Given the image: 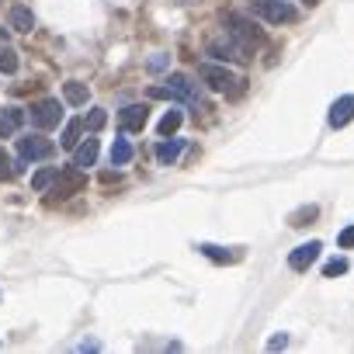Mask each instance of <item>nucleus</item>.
Returning a JSON list of instances; mask_svg holds the SVG:
<instances>
[{
  "instance_id": "f257e3e1",
  "label": "nucleus",
  "mask_w": 354,
  "mask_h": 354,
  "mask_svg": "<svg viewBox=\"0 0 354 354\" xmlns=\"http://www.w3.org/2000/svg\"><path fill=\"white\" fill-rule=\"evenodd\" d=\"M84 185H87V174H84V167H77V163L59 167L56 181H53V198H49V202H66V198L80 195V192H84Z\"/></svg>"
},
{
  "instance_id": "f03ea898",
  "label": "nucleus",
  "mask_w": 354,
  "mask_h": 354,
  "mask_svg": "<svg viewBox=\"0 0 354 354\" xmlns=\"http://www.w3.org/2000/svg\"><path fill=\"white\" fill-rule=\"evenodd\" d=\"M250 11L257 18H264L268 25H292V21H299V11L288 4V0H250Z\"/></svg>"
},
{
  "instance_id": "7ed1b4c3",
  "label": "nucleus",
  "mask_w": 354,
  "mask_h": 354,
  "mask_svg": "<svg viewBox=\"0 0 354 354\" xmlns=\"http://www.w3.org/2000/svg\"><path fill=\"white\" fill-rule=\"evenodd\" d=\"M226 25H230V35H233L236 42H243L250 53H254L257 46H264V32H261L250 18H243V15H226Z\"/></svg>"
},
{
  "instance_id": "20e7f679",
  "label": "nucleus",
  "mask_w": 354,
  "mask_h": 354,
  "mask_svg": "<svg viewBox=\"0 0 354 354\" xmlns=\"http://www.w3.org/2000/svg\"><path fill=\"white\" fill-rule=\"evenodd\" d=\"M209 56H216L219 63H247L250 49L236 42L233 35H226V39H209Z\"/></svg>"
},
{
  "instance_id": "39448f33",
  "label": "nucleus",
  "mask_w": 354,
  "mask_h": 354,
  "mask_svg": "<svg viewBox=\"0 0 354 354\" xmlns=\"http://www.w3.org/2000/svg\"><path fill=\"white\" fill-rule=\"evenodd\" d=\"M53 153H56V142L46 139L42 129H39V132H28V136L18 139V156H21V160H49Z\"/></svg>"
},
{
  "instance_id": "423d86ee",
  "label": "nucleus",
  "mask_w": 354,
  "mask_h": 354,
  "mask_svg": "<svg viewBox=\"0 0 354 354\" xmlns=\"http://www.w3.org/2000/svg\"><path fill=\"white\" fill-rule=\"evenodd\" d=\"M28 115H32V125H35V129L49 132V129H56V125H59L63 108H59V101H56V97H42V101H35V104L28 108Z\"/></svg>"
},
{
  "instance_id": "0eeeda50",
  "label": "nucleus",
  "mask_w": 354,
  "mask_h": 354,
  "mask_svg": "<svg viewBox=\"0 0 354 354\" xmlns=\"http://www.w3.org/2000/svg\"><path fill=\"white\" fill-rule=\"evenodd\" d=\"M198 77H202L212 91H233L236 84H243V80H236V77L226 70V63H202V66H198Z\"/></svg>"
},
{
  "instance_id": "6e6552de",
  "label": "nucleus",
  "mask_w": 354,
  "mask_h": 354,
  "mask_svg": "<svg viewBox=\"0 0 354 354\" xmlns=\"http://www.w3.org/2000/svg\"><path fill=\"white\" fill-rule=\"evenodd\" d=\"M319 250H323V243H319V240H309V243L295 247V250L288 254V268H292V271H309V264H316Z\"/></svg>"
},
{
  "instance_id": "1a4fd4ad",
  "label": "nucleus",
  "mask_w": 354,
  "mask_h": 354,
  "mask_svg": "<svg viewBox=\"0 0 354 354\" xmlns=\"http://www.w3.org/2000/svg\"><path fill=\"white\" fill-rule=\"evenodd\" d=\"M146 118H149V108L146 104H129V108H122L118 125H122V132H142L146 129Z\"/></svg>"
},
{
  "instance_id": "9d476101",
  "label": "nucleus",
  "mask_w": 354,
  "mask_h": 354,
  "mask_svg": "<svg viewBox=\"0 0 354 354\" xmlns=\"http://www.w3.org/2000/svg\"><path fill=\"white\" fill-rule=\"evenodd\" d=\"M351 118H354V94H344V97H337V101L330 104V115H326V122H330L333 129H344Z\"/></svg>"
},
{
  "instance_id": "9b49d317",
  "label": "nucleus",
  "mask_w": 354,
  "mask_h": 354,
  "mask_svg": "<svg viewBox=\"0 0 354 354\" xmlns=\"http://www.w3.org/2000/svg\"><path fill=\"white\" fill-rule=\"evenodd\" d=\"M25 115L28 111H21V108H0V139H11L18 129H21V122H25Z\"/></svg>"
},
{
  "instance_id": "f8f14e48",
  "label": "nucleus",
  "mask_w": 354,
  "mask_h": 354,
  "mask_svg": "<svg viewBox=\"0 0 354 354\" xmlns=\"http://www.w3.org/2000/svg\"><path fill=\"white\" fill-rule=\"evenodd\" d=\"M8 25H11L15 32H32V28H35V15H32V8L15 4V8L8 11Z\"/></svg>"
},
{
  "instance_id": "ddd939ff",
  "label": "nucleus",
  "mask_w": 354,
  "mask_h": 354,
  "mask_svg": "<svg viewBox=\"0 0 354 354\" xmlns=\"http://www.w3.org/2000/svg\"><path fill=\"white\" fill-rule=\"evenodd\" d=\"M181 149H185V139H167L163 136V142H156V160L170 167L177 156H181Z\"/></svg>"
},
{
  "instance_id": "4468645a",
  "label": "nucleus",
  "mask_w": 354,
  "mask_h": 354,
  "mask_svg": "<svg viewBox=\"0 0 354 354\" xmlns=\"http://www.w3.org/2000/svg\"><path fill=\"white\" fill-rule=\"evenodd\" d=\"M80 132H87V122H84V118H70L66 129H63V136H59V146H63V149H73V146L80 142Z\"/></svg>"
},
{
  "instance_id": "2eb2a0df",
  "label": "nucleus",
  "mask_w": 354,
  "mask_h": 354,
  "mask_svg": "<svg viewBox=\"0 0 354 354\" xmlns=\"http://www.w3.org/2000/svg\"><path fill=\"white\" fill-rule=\"evenodd\" d=\"M63 97L70 101V104H87V97H91V91H87V84H80V80H66L63 84Z\"/></svg>"
},
{
  "instance_id": "dca6fc26",
  "label": "nucleus",
  "mask_w": 354,
  "mask_h": 354,
  "mask_svg": "<svg viewBox=\"0 0 354 354\" xmlns=\"http://www.w3.org/2000/svg\"><path fill=\"white\" fill-rule=\"evenodd\" d=\"M94 160H97V139H84V142L77 146L73 163H77V167H94Z\"/></svg>"
},
{
  "instance_id": "f3484780",
  "label": "nucleus",
  "mask_w": 354,
  "mask_h": 354,
  "mask_svg": "<svg viewBox=\"0 0 354 354\" xmlns=\"http://www.w3.org/2000/svg\"><path fill=\"white\" fill-rule=\"evenodd\" d=\"M198 250H202V254H205V257H209V261H216V264H236V261H240V257H243V254H240V250H233V254H226V250H223V247H212V243H202V247H198Z\"/></svg>"
},
{
  "instance_id": "a211bd4d",
  "label": "nucleus",
  "mask_w": 354,
  "mask_h": 354,
  "mask_svg": "<svg viewBox=\"0 0 354 354\" xmlns=\"http://www.w3.org/2000/svg\"><path fill=\"white\" fill-rule=\"evenodd\" d=\"M181 122H185V115H181V111H167V115L160 118L156 132H160V136H174L177 129H181Z\"/></svg>"
},
{
  "instance_id": "6ab92c4d",
  "label": "nucleus",
  "mask_w": 354,
  "mask_h": 354,
  "mask_svg": "<svg viewBox=\"0 0 354 354\" xmlns=\"http://www.w3.org/2000/svg\"><path fill=\"white\" fill-rule=\"evenodd\" d=\"M132 160V146H129V139H115V146H111V167H125Z\"/></svg>"
},
{
  "instance_id": "aec40b11",
  "label": "nucleus",
  "mask_w": 354,
  "mask_h": 354,
  "mask_svg": "<svg viewBox=\"0 0 354 354\" xmlns=\"http://www.w3.org/2000/svg\"><path fill=\"white\" fill-rule=\"evenodd\" d=\"M316 216H319V209H316V205H302V209H295V212L288 216V226H295V230H299V226H309Z\"/></svg>"
},
{
  "instance_id": "412c9836",
  "label": "nucleus",
  "mask_w": 354,
  "mask_h": 354,
  "mask_svg": "<svg viewBox=\"0 0 354 354\" xmlns=\"http://www.w3.org/2000/svg\"><path fill=\"white\" fill-rule=\"evenodd\" d=\"M0 73H18V53L0 42Z\"/></svg>"
},
{
  "instance_id": "4be33fe9",
  "label": "nucleus",
  "mask_w": 354,
  "mask_h": 354,
  "mask_svg": "<svg viewBox=\"0 0 354 354\" xmlns=\"http://www.w3.org/2000/svg\"><path fill=\"white\" fill-rule=\"evenodd\" d=\"M56 174H59V167H46V170H39V174L32 177V192H46V188L56 181Z\"/></svg>"
},
{
  "instance_id": "5701e85b",
  "label": "nucleus",
  "mask_w": 354,
  "mask_h": 354,
  "mask_svg": "<svg viewBox=\"0 0 354 354\" xmlns=\"http://www.w3.org/2000/svg\"><path fill=\"white\" fill-rule=\"evenodd\" d=\"M84 122H87V132H97V129H104V122H108V111H104V108H91V115H87Z\"/></svg>"
},
{
  "instance_id": "b1692460",
  "label": "nucleus",
  "mask_w": 354,
  "mask_h": 354,
  "mask_svg": "<svg viewBox=\"0 0 354 354\" xmlns=\"http://www.w3.org/2000/svg\"><path fill=\"white\" fill-rule=\"evenodd\" d=\"M337 274H347V261L344 257H333L323 264V278H337Z\"/></svg>"
},
{
  "instance_id": "393cba45",
  "label": "nucleus",
  "mask_w": 354,
  "mask_h": 354,
  "mask_svg": "<svg viewBox=\"0 0 354 354\" xmlns=\"http://www.w3.org/2000/svg\"><path fill=\"white\" fill-rule=\"evenodd\" d=\"M15 174V163H11V156H8V149L0 146V177H11Z\"/></svg>"
},
{
  "instance_id": "a878e982",
  "label": "nucleus",
  "mask_w": 354,
  "mask_h": 354,
  "mask_svg": "<svg viewBox=\"0 0 354 354\" xmlns=\"http://www.w3.org/2000/svg\"><path fill=\"white\" fill-rule=\"evenodd\" d=\"M337 243H340L344 250H351V247H354V226H347V230H340V236H337Z\"/></svg>"
},
{
  "instance_id": "bb28decb",
  "label": "nucleus",
  "mask_w": 354,
  "mask_h": 354,
  "mask_svg": "<svg viewBox=\"0 0 354 354\" xmlns=\"http://www.w3.org/2000/svg\"><path fill=\"white\" fill-rule=\"evenodd\" d=\"M285 344H288V337H285V333H278V337H271V340H268V351H278V347H285Z\"/></svg>"
},
{
  "instance_id": "cd10ccee",
  "label": "nucleus",
  "mask_w": 354,
  "mask_h": 354,
  "mask_svg": "<svg viewBox=\"0 0 354 354\" xmlns=\"http://www.w3.org/2000/svg\"><path fill=\"white\" fill-rule=\"evenodd\" d=\"M167 66V56H156V59H149V70H163Z\"/></svg>"
},
{
  "instance_id": "c85d7f7f",
  "label": "nucleus",
  "mask_w": 354,
  "mask_h": 354,
  "mask_svg": "<svg viewBox=\"0 0 354 354\" xmlns=\"http://www.w3.org/2000/svg\"><path fill=\"white\" fill-rule=\"evenodd\" d=\"M0 42H4V25H0Z\"/></svg>"
}]
</instances>
